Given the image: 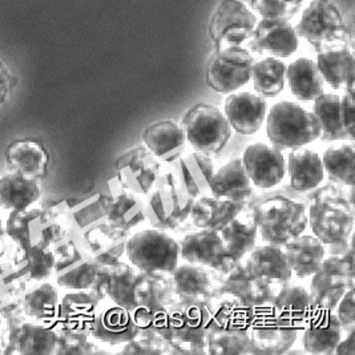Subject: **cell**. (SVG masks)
<instances>
[{"label":"cell","instance_id":"7","mask_svg":"<svg viewBox=\"0 0 355 355\" xmlns=\"http://www.w3.org/2000/svg\"><path fill=\"white\" fill-rule=\"evenodd\" d=\"M125 253L130 265L148 275H169L178 265V243L162 230L148 229L130 236Z\"/></svg>","mask_w":355,"mask_h":355},{"label":"cell","instance_id":"28","mask_svg":"<svg viewBox=\"0 0 355 355\" xmlns=\"http://www.w3.org/2000/svg\"><path fill=\"white\" fill-rule=\"evenodd\" d=\"M210 194L233 202H248L250 200L254 194L253 184L246 175L241 159H234L214 172L210 181Z\"/></svg>","mask_w":355,"mask_h":355},{"label":"cell","instance_id":"32","mask_svg":"<svg viewBox=\"0 0 355 355\" xmlns=\"http://www.w3.org/2000/svg\"><path fill=\"white\" fill-rule=\"evenodd\" d=\"M289 259L291 270L298 278H306L314 275L321 266L326 256V245H323L314 234H300L284 246Z\"/></svg>","mask_w":355,"mask_h":355},{"label":"cell","instance_id":"36","mask_svg":"<svg viewBox=\"0 0 355 355\" xmlns=\"http://www.w3.org/2000/svg\"><path fill=\"white\" fill-rule=\"evenodd\" d=\"M135 310H160L173 301L169 275H148L140 270L133 289Z\"/></svg>","mask_w":355,"mask_h":355},{"label":"cell","instance_id":"23","mask_svg":"<svg viewBox=\"0 0 355 355\" xmlns=\"http://www.w3.org/2000/svg\"><path fill=\"white\" fill-rule=\"evenodd\" d=\"M302 333L305 352L317 355L334 354L339 340L345 336L333 310H315Z\"/></svg>","mask_w":355,"mask_h":355},{"label":"cell","instance_id":"52","mask_svg":"<svg viewBox=\"0 0 355 355\" xmlns=\"http://www.w3.org/2000/svg\"><path fill=\"white\" fill-rule=\"evenodd\" d=\"M354 96L345 94V96L340 97L339 116L342 127L346 130L350 141H354Z\"/></svg>","mask_w":355,"mask_h":355},{"label":"cell","instance_id":"24","mask_svg":"<svg viewBox=\"0 0 355 355\" xmlns=\"http://www.w3.org/2000/svg\"><path fill=\"white\" fill-rule=\"evenodd\" d=\"M130 236V232L116 229L105 221L85 232L83 248L98 265H113L121 261Z\"/></svg>","mask_w":355,"mask_h":355},{"label":"cell","instance_id":"4","mask_svg":"<svg viewBox=\"0 0 355 355\" xmlns=\"http://www.w3.org/2000/svg\"><path fill=\"white\" fill-rule=\"evenodd\" d=\"M193 202L180 188L172 168L162 169L155 188L146 194V220L157 230H176L189 218Z\"/></svg>","mask_w":355,"mask_h":355},{"label":"cell","instance_id":"30","mask_svg":"<svg viewBox=\"0 0 355 355\" xmlns=\"http://www.w3.org/2000/svg\"><path fill=\"white\" fill-rule=\"evenodd\" d=\"M98 304L100 300L89 291H76L65 294L59 306L58 330L91 331Z\"/></svg>","mask_w":355,"mask_h":355},{"label":"cell","instance_id":"8","mask_svg":"<svg viewBox=\"0 0 355 355\" xmlns=\"http://www.w3.org/2000/svg\"><path fill=\"white\" fill-rule=\"evenodd\" d=\"M353 245L339 257L323 259L310 282V298L315 310H336L340 298L354 288Z\"/></svg>","mask_w":355,"mask_h":355},{"label":"cell","instance_id":"1","mask_svg":"<svg viewBox=\"0 0 355 355\" xmlns=\"http://www.w3.org/2000/svg\"><path fill=\"white\" fill-rule=\"evenodd\" d=\"M253 208L261 239L268 243L284 246L302 234L307 227L305 193L293 191L289 184L269 192L253 194L248 201Z\"/></svg>","mask_w":355,"mask_h":355},{"label":"cell","instance_id":"50","mask_svg":"<svg viewBox=\"0 0 355 355\" xmlns=\"http://www.w3.org/2000/svg\"><path fill=\"white\" fill-rule=\"evenodd\" d=\"M37 213V211H36ZM35 211L30 210H23V211H10V218L7 221L6 232L10 237L14 240H17L21 243H26L27 250L30 249V230H28V224L33 220V216L36 214Z\"/></svg>","mask_w":355,"mask_h":355},{"label":"cell","instance_id":"3","mask_svg":"<svg viewBox=\"0 0 355 355\" xmlns=\"http://www.w3.org/2000/svg\"><path fill=\"white\" fill-rule=\"evenodd\" d=\"M266 133L272 146L285 150L307 146L320 139L321 125L314 113L295 103L279 101L268 114Z\"/></svg>","mask_w":355,"mask_h":355},{"label":"cell","instance_id":"26","mask_svg":"<svg viewBox=\"0 0 355 355\" xmlns=\"http://www.w3.org/2000/svg\"><path fill=\"white\" fill-rule=\"evenodd\" d=\"M187 136L173 120H162L143 132V146L162 162H176L184 155Z\"/></svg>","mask_w":355,"mask_h":355},{"label":"cell","instance_id":"48","mask_svg":"<svg viewBox=\"0 0 355 355\" xmlns=\"http://www.w3.org/2000/svg\"><path fill=\"white\" fill-rule=\"evenodd\" d=\"M96 345L91 340L89 331L58 330V354H95Z\"/></svg>","mask_w":355,"mask_h":355},{"label":"cell","instance_id":"17","mask_svg":"<svg viewBox=\"0 0 355 355\" xmlns=\"http://www.w3.org/2000/svg\"><path fill=\"white\" fill-rule=\"evenodd\" d=\"M91 337L111 346L124 345L136 338L137 327L128 310L116 305L110 298L100 301L91 327Z\"/></svg>","mask_w":355,"mask_h":355},{"label":"cell","instance_id":"49","mask_svg":"<svg viewBox=\"0 0 355 355\" xmlns=\"http://www.w3.org/2000/svg\"><path fill=\"white\" fill-rule=\"evenodd\" d=\"M301 6L288 0H252V8L261 19H291Z\"/></svg>","mask_w":355,"mask_h":355},{"label":"cell","instance_id":"31","mask_svg":"<svg viewBox=\"0 0 355 355\" xmlns=\"http://www.w3.org/2000/svg\"><path fill=\"white\" fill-rule=\"evenodd\" d=\"M248 202H233L217 197L204 196L196 198L189 218L196 229H209L220 232Z\"/></svg>","mask_w":355,"mask_h":355},{"label":"cell","instance_id":"25","mask_svg":"<svg viewBox=\"0 0 355 355\" xmlns=\"http://www.w3.org/2000/svg\"><path fill=\"white\" fill-rule=\"evenodd\" d=\"M6 162L11 172L40 181L47 175L49 152L36 140L20 139L7 146Z\"/></svg>","mask_w":355,"mask_h":355},{"label":"cell","instance_id":"38","mask_svg":"<svg viewBox=\"0 0 355 355\" xmlns=\"http://www.w3.org/2000/svg\"><path fill=\"white\" fill-rule=\"evenodd\" d=\"M39 181L10 172L0 178V208L8 211L30 209L40 198Z\"/></svg>","mask_w":355,"mask_h":355},{"label":"cell","instance_id":"47","mask_svg":"<svg viewBox=\"0 0 355 355\" xmlns=\"http://www.w3.org/2000/svg\"><path fill=\"white\" fill-rule=\"evenodd\" d=\"M28 275L33 281H47L55 270V253L43 243L31 245L27 250Z\"/></svg>","mask_w":355,"mask_h":355},{"label":"cell","instance_id":"18","mask_svg":"<svg viewBox=\"0 0 355 355\" xmlns=\"http://www.w3.org/2000/svg\"><path fill=\"white\" fill-rule=\"evenodd\" d=\"M108 188L111 202L105 221L124 232H130L136 226L141 225L146 220L144 194L127 189L117 176L108 182Z\"/></svg>","mask_w":355,"mask_h":355},{"label":"cell","instance_id":"21","mask_svg":"<svg viewBox=\"0 0 355 355\" xmlns=\"http://www.w3.org/2000/svg\"><path fill=\"white\" fill-rule=\"evenodd\" d=\"M175 178L180 188L192 198L210 194V181L216 172L211 157L198 150L178 157L171 162Z\"/></svg>","mask_w":355,"mask_h":355},{"label":"cell","instance_id":"20","mask_svg":"<svg viewBox=\"0 0 355 355\" xmlns=\"http://www.w3.org/2000/svg\"><path fill=\"white\" fill-rule=\"evenodd\" d=\"M298 333L295 327L278 320L275 314L259 318L249 329L254 354H286L294 346Z\"/></svg>","mask_w":355,"mask_h":355},{"label":"cell","instance_id":"27","mask_svg":"<svg viewBox=\"0 0 355 355\" xmlns=\"http://www.w3.org/2000/svg\"><path fill=\"white\" fill-rule=\"evenodd\" d=\"M180 257L188 263L214 269L223 257L224 243L218 232L198 229L185 234L178 243Z\"/></svg>","mask_w":355,"mask_h":355},{"label":"cell","instance_id":"53","mask_svg":"<svg viewBox=\"0 0 355 355\" xmlns=\"http://www.w3.org/2000/svg\"><path fill=\"white\" fill-rule=\"evenodd\" d=\"M121 354L153 355L162 354V350L156 347L152 342L140 337L130 339V342L124 343V347L121 349Z\"/></svg>","mask_w":355,"mask_h":355},{"label":"cell","instance_id":"10","mask_svg":"<svg viewBox=\"0 0 355 355\" xmlns=\"http://www.w3.org/2000/svg\"><path fill=\"white\" fill-rule=\"evenodd\" d=\"M259 19L243 0H223L210 19V39L216 49L241 46L250 40Z\"/></svg>","mask_w":355,"mask_h":355},{"label":"cell","instance_id":"35","mask_svg":"<svg viewBox=\"0 0 355 355\" xmlns=\"http://www.w3.org/2000/svg\"><path fill=\"white\" fill-rule=\"evenodd\" d=\"M207 354H254L249 334V327L246 326H217L207 321Z\"/></svg>","mask_w":355,"mask_h":355},{"label":"cell","instance_id":"57","mask_svg":"<svg viewBox=\"0 0 355 355\" xmlns=\"http://www.w3.org/2000/svg\"><path fill=\"white\" fill-rule=\"evenodd\" d=\"M3 234H4V227L1 225V221H0V239L3 237Z\"/></svg>","mask_w":355,"mask_h":355},{"label":"cell","instance_id":"51","mask_svg":"<svg viewBox=\"0 0 355 355\" xmlns=\"http://www.w3.org/2000/svg\"><path fill=\"white\" fill-rule=\"evenodd\" d=\"M339 323L342 326V330L345 334L355 329V289L352 288L350 291L340 298L338 305L334 310Z\"/></svg>","mask_w":355,"mask_h":355},{"label":"cell","instance_id":"9","mask_svg":"<svg viewBox=\"0 0 355 355\" xmlns=\"http://www.w3.org/2000/svg\"><path fill=\"white\" fill-rule=\"evenodd\" d=\"M254 59L241 46L216 49L207 63V83L217 94H233L252 80Z\"/></svg>","mask_w":355,"mask_h":355},{"label":"cell","instance_id":"33","mask_svg":"<svg viewBox=\"0 0 355 355\" xmlns=\"http://www.w3.org/2000/svg\"><path fill=\"white\" fill-rule=\"evenodd\" d=\"M315 309L309 291L304 286L285 285L278 293L275 302V315L295 327L298 331L306 326Z\"/></svg>","mask_w":355,"mask_h":355},{"label":"cell","instance_id":"16","mask_svg":"<svg viewBox=\"0 0 355 355\" xmlns=\"http://www.w3.org/2000/svg\"><path fill=\"white\" fill-rule=\"evenodd\" d=\"M249 43L259 53L266 52L278 59H285L297 52L300 36L288 19H261Z\"/></svg>","mask_w":355,"mask_h":355},{"label":"cell","instance_id":"56","mask_svg":"<svg viewBox=\"0 0 355 355\" xmlns=\"http://www.w3.org/2000/svg\"><path fill=\"white\" fill-rule=\"evenodd\" d=\"M288 1H291V3H294V4H298V6H301L305 0H288Z\"/></svg>","mask_w":355,"mask_h":355},{"label":"cell","instance_id":"13","mask_svg":"<svg viewBox=\"0 0 355 355\" xmlns=\"http://www.w3.org/2000/svg\"><path fill=\"white\" fill-rule=\"evenodd\" d=\"M162 162L146 146H137L123 153L116 162V176L136 193H149L162 173Z\"/></svg>","mask_w":355,"mask_h":355},{"label":"cell","instance_id":"37","mask_svg":"<svg viewBox=\"0 0 355 355\" xmlns=\"http://www.w3.org/2000/svg\"><path fill=\"white\" fill-rule=\"evenodd\" d=\"M173 298L180 301H202L209 293V272L200 265H178L169 273Z\"/></svg>","mask_w":355,"mask_h":355},{"label":"cell","instance_id":"39","mask_svg":"<svg viewBox=\"0 0 355 355\" xmlns=\"http://www.w3.org/2000/svg\"><path fill=\"white\" fill-rule=\"evenodd\" d=\"M286 81L291 94L309 103L323 92V78L318 65L309 58H300L286 67Z\"/></svg>","mask_w":355,"mask_h":355},{"label":"cell","instance_id":"34","mask_svg":"<svg viewBox=\"0 0 355 355\" xmlns=\"http://www.w3.org/2000/svg\"><path fill=\"white\" fill-rule=\"evenodd\" d=\"M58 331L42 323H23L10 336V347L23 355H51L56 353Z\"/></svg>","mask_w":355,"mask_h":355},{"label":"cell","instance_id":"43","mask_svg":"<svg viewBox=\"0 0 355 355\" xmlns=\"http://www.w3.org/2000/svg\"><path fill=\"white\" fill-rule=\"evenodd\" d=\"M252 80L259 96H278L285 88L286 65L275 56L265 58L253 64Z\"/></svg>","mask_w":355,"mask_h":355},{"label":"cell","instance_id":"42","mask_svg":"<svg viewBox=\"0 0 355 355\" xmlns=\"http://www.w3.org/2000/svg\"><path fill=\"white\" fill-rule=\"evenodd\" d=\"M130 314H132L133 322L137 327L136 337L152 342L156 347L162 350V354H169L171 330H169L168 307L153 310V311L136 309Z\"/></svg>","mask_w":355,"mask_h":355},{"label":"cell","instance_id":"2","mask_svg":"<svg viewBox=\"0 0 355 355\" xmlns=\"http://www.w3.org/2000/svg\"><path fill=\"white\" fill-rule=\"evenodd\" d=\"M305 201L309 208L307 225L323 245L350 239L354 227V205L340 185H318L305 193Z\"/></svg>","mask_w":355,"mask_h":355},{"label":"cell","instance_id":"45","mask_svg":"<svg viewBox=\"0 0 355 355\" xmlns=\"http://www.w3.org/2000/svg\"><path fill=\"white\" fill-rule=\"evenodd\" d=\"M355 148L343 144L329 148L323 153V169L331 182L340 187H354Z\"/></svg>","mask_w":355,"mask_h":355},{"label":"cell","instance_id":"19","mask_svg":"<svg viewBox=\"0 0 355 355\" xmlns=\"http://www.w3.org/2000/svg\"><path fill=\"white\" fill-rule=\"evenodd\" d=\"M266 112L268 103L265 97L250 92L230 94L226 97L224 114L232 130L239 135H256L266 119Z\"/></svg>","mask_w":355,"mask_h":355},{"label":"cell","instance_id":"54","mask_svg":"<svg viewBox=\"0 0 355 355\" xmlns=\"http://www.w3.org/2000/svg\"><path fill=\"white\" fill-rule=\"evenodd\" d=\"M14 73L8 64L0 59V105H3L10 96L14 87Z\"/></svg>","mask_w":355,"mask_h":355},{"label":"cell","instance_id":"44","mask_svg":"<svg viewBox=\"0 0 355 355\" xmlns=\"http://www.w3.org/2000/svg\"><path fill=\"white\" fill-rule=\"evenodd\" d=\"M340 96L336 94H321L314 98V111L320 125L321 135L320 139L326 141H339L349 140V136L340 123L339 116Z\"/></svg>","mask_w":355,"mask_h":355},{"label":"cell","instance_id":"5","mask_svg":"<svg viewBox=\"0 0 355 355\" xmlns=\"http://www.w3.org/2000/svg\"><path fill=\"white\" fill-rule=\"evenodd\" d=\"M168 310L169 354H207L208 314L202 301H180L173 298Z\"/></svg>","mask_w":355,"mask_h":355},{"label":"cell","instance_id":"11","mask_svg":"<svg viewBox=\"0 0 355 355\" xmlns=\"http://www.w3.org/2000/svg\"><path fill=\"white\" fill-rule=\"evenodd\" d=\"M295 30L318 51L343 39L347 33L338 7L330 0H313L304 10Z\"/></svg>","mask_w":355,"mask_h":355},{"label":"cell","instance_id":"12","mask_svg":"<svg viewBox=\"0 0 355 355\" xmlns=\"http://www.w3.org/2000/svg\"><path fill=\"white\" fill-rule=\"evenodd\" d=\"M218 234L224 243V253L220 263L210 270L216 273H226L237 262L243 261L256 246L259 224L253 208L246 204V207L237 213L218 232Z\"/></svg>","mask_w":355,"mask_h":355},{"label":"cell","instance_id":"22","mask_svg":"<svg viewBox=\"0 0 355 355\" xmlns=\"http://www.w3.org/2000/svg\"><path fill=\"white\" fill-rule=\"evenodd\" d=\"M245 263L249 273L257 281L278 285L291 282L293 270L282 246L273 243L254 246Z\"/></svg>","mask_w":355,"mask_h":355},{"label":"cell","instance_id":"41","mask_svg":"<svg viewBox=\"0 0 355 355\" xmlns=\"http://www.w3.org/2000/svg\"><path fill=\"white\" fill-rule=\"evenodd\" d=\"M59 293L49 282H43L27 293L23 301L24 313L36 323L53 327L56 331L59 327Z\"/></svg>","mask_w":355,"mask_h":355},{"label":"cell","instance_id":"14","mask_svg":"<svg viewBox=\"0 0 355 355\" xmlns=\"http://www.w3.org/2000/svg\"><path fill=\"white\" fill-rule=\"evenodd\" d=\"M58 284L71 291H89L100 265L91 254L76 243L69 241L55 254Z\"/></svg>","mask_w":355,"mask_h":355},{"label":"cell","instance_id":"6","mask_svg":"<svg viewBox=\"0 0 355 355\" xmlns=\"http://www.w3.org/2000/svg\"><path fill=\"white\" fill-rule=\"evenodd\" d=\"M181 127L185 132L187 141L196 150L210 157L224 152L233 136V130L225 114L207 103L191 107L182 116Z\"/></svg>","mask_w":355,"mask_h":355},{"label":"cell","instance_id":"15","mask_svg":"<svg viewBox=\"0 0 355 355\" xmlns=\"http://www.w3.org/2000/svg\"><path fill=\"white\" fill-rule=\"evenodd\" d=\"M243 168L252 184L259 189H270L281 184L286 175L282 150L263 143H256L243 150Z\"/></svg>","mask_w":355,"mask_h":355},{"label":"cell","instance_id":"55","mask_svg":"<svg viewBox=\"0 0 355 355\" xmlns=\"http://www.w3.org/2000/svg\"><path fill=\"white\" fill-rule=\"evenodd\" d=\"M334 354H355V329L354 330H352V331H349V333L346 334L345 339L342 338L339 340L338 346L336 347Z\"/></svg>","mask_w":355,"mask_h":355},{"label":"cell","instance_id":"46","mask_svg":"<svg viewBox=\"0 0 355 355\" xmlns=\"http://www.w3.org/2000/svg\"><path fill=\"white\" fill-rule=\"evenodd\" d=\"M140 270L127 262H116L111 265V278L108 288V298L116 305L128 310H135L133 289Z\"/></svg>","mask_w":355,"mask_h":355},{"label":"cell","instance_id":"40","mask_svg":"<svg viewBox=\"0 0 355 355\" xmlns=\"http://www.w3.org/2000/svg\"><path fill=\"white\" fill-rule=\"evenodd\" d=\"M317 65L326 81L333 89L342 88L350 73L355 72L353 51L345 44L329 46L318 51Z\"/></svg>","mask_w":355,"mask_h":355},{"label":"cell","instance_id":"29","mask_svg":"<svg viewBox=\"0 0 355 355\" xmlns=\"http://www.w3.org/2000/svg\"><path fill=\"white\" fill-rule=\"evenodd\" d=\"M286 171L289 175V187L300 193H306L317 188L324 176L321 156L304 146L291 149Z\"/></svg>","mask_w":355,"mask_h":355}]
</instances>
